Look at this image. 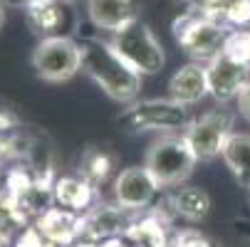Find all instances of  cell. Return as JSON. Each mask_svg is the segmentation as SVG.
<instances>
[{"mask_svg": "<svg viewBox=\"0 0 250 247\" xmlns=\"http://www.w3.org/2000/svg\"><path fill=\"white\" fill-rule=\"evenodd\" d=\"M82 47V69L97 82V87L119 104L136 99L141 89V75L112 50L109 42H84Z\"/></svg>", "mask_w": 250, "mask_h": 247, "instance_id": "1", "label": "cell"}, {"mask_svg": "<svg viewBox=\"0 0 250 247\" xmlns=\"http://www.w3.org/2000/svg\"><path fill=\"white\" fill-rule=\"evenodd\" d=\"M196 153L188 146L186 136H164L159 138L156 144L149 149L144 168L151 173V178L159 183V188H173V186H181L193 166H196Z\"/></svg>", "mask_w": 250, "mask_h": 247, "instance_id": "2", "label": "cell"}, {"mask_svg": "<svg viewBox=\"0 0 250 247\" xmlns=\"http://www.w3.org/2000/svg\"><path fill=\"white\" fill-rule=\"evenodd\" d=\"M109 45L139 75H154L166 62L159 40L141 20H134L126 27L117 30L114 38L109 40Z\"/></svg>", "mask_w": 250, "mask_h": 247, "instance_id": "3", "label": "cell"}, {"mask_svg": "<svg viewBox=\"0 0 250 247\" xmlns=\"http://www.w3.org/2000/svg\"><path fill=\"white\" fill-rule=\"evenodd\" d=\"M32 67L45 82H67L82 69V47L64 35L42 38L32 52Z\"/></svg>", "mask_w": 250, "mask_h": 247, "instance_id": "4", "label": "cell"}, {"mask_svg": "<svg viewBox=\"0 0 250 247\" xmlns=\"http://www.w3.org/2000/svg\"><path fill=\"white\" fill-rule=\"evenodd\" d=\"M191 121L188 109L173 99L141 101L119 116V124L126 126V131H184Z\"/></svg>", "mask_w": 250, "mask_h": 247, "instance_id": "5", "label": "cell"}, {"mask_svg": "<svg viewBox=\"0 0 250 247\" xmlns=\"http://www.w3.org/2000/svg\"><path fill=\"white\" fill-rule=\"evenodd\" d=\"M233 119L228 112H210L196 121H191V126L186 129V141H188V146L193 149L196 158H213V156H218L223 144H226V138L233 133Z\"/></svg>", "mask_w": 250, "mask_h": 247, "instance_id": "6", "label": "cell"}, {"mask_svg": "<svg viewBox=\"0 0 250 247\" xmlns=\"http://www.w3.org/2000/svg\"><path fill=\"white\" fill-rule=\"evenodd\" d=\"M159 190V183L151 178V173L144 166H134L119 173V178L114 183V198L122 208L136 210L146 208Z\"/></svg>", "mask_w": 250, "mask_h": 247, "instance_id": "7", "label": "cell"}, {"mask_svg": "<svg viewBox=\"0 0 250 247\" xmlns=\"http://www.w3.org/2000/svg\"><path fill=\"white\" fill-rule=\"evenodd\" d=\"M208 75V89L210 94L226 101L230 96H238L240 89L248 84L245 82V67L240 59H235L233 55H221L210 62V67L206 69Z\"/></svg>", "mask_w": 250, "mask_h": 247, "instance_id": "8", "label": "cell"}, {"mask_svg": "<svg viewBox=\"0 0 250 247\" xmlns=\"http://www.w3.org/2000/svg\"><path fill=\"white\" fill-rule=\"evenodd\" d=\"M168 89H171V99L178 101V104H184V107L196 104L206 94H210L208 75H206V69L198 67V64H186V67L178 69V72L171 77V82H168Z\"/></svg>", "mask_w": 250, "mask_h": 247, "instance_id": "9", "label": "cell"}, {"mask_svg": "<svg viewBox=\"0 0 250 247\" xmlns=\"http://www.w3.org/2000/svg\"><path fill=\"white\" fill-rule=\"evenodd\" d=\"M89 20L102 30H122L136 20L134 0H87Z\"/></svg>", "mask_w": 250, "mask_h": 247, "instance_id": "10", "label": "cell"}, {"mask_svg": "<svg viewBox=\"0 0 250 247\" xmlns=\"http://www.w3.org/2000/svg\"><path fill=\"white\" fill-rule=\"evenodd\" d=\"M221 156L235 181L250 193V133H230L221 149Z\"/></svg>", "mask_w": 250, "mask_h": 247, "instance_id": "11", "label": "cell"}, {"mask_svg": "<svg viewBox=\"0 0 250 247\" xmlns=\"http://www.w3.org/2000/svg\"><path fill=\"white\" fill-rule=\"evenodd\" d=\"M171 205L178 215H184L186 220H203L210 210V198L206 190L196 188V186H181L176 188L171 195Z\"/></svg>", "mask_w": 250, "mask_h": 247, "instance_id": "12", "label": "cell"}, {"mask_svg": "<svg viewBox=\"0 0 250 247\" xmlns=\"http://www.w3.org/2000/svg\"><path fill=\"white\" fill-rule=\"evenodd\" d=\"M27 20L45 38H52V30H57V25H60V10L55 8V3L45 5V8H35V10H27Z\"/></svg>", "mask_w": 250, "mask_h": 247, "instance_id": "13", "label": "cell"}, {"mask_svg": "<svg viewBox=\"0 0 250 247\" xmlns=\"http://www.w3.org/2000/svg\"><path fill=\"white\" fill-rule=\"evenodd\" d=\"M3 8H15V10H35V8H45L52 5L55 0H0Z\"/></svg>", "mask_w": 250, "mask_h": 247, "instance_id": "14", "label": "cell"}, {"mask_svg": "<svg viewBox=\"0 0 250 247\" xmlns=\"http://www.w3.org/2000/svg\"><path fill=\"white\" fill-rule=\"evenodd\" d=\"M235 99H238V112L243 114V119L250 121V82L240 89V94H238Z\"/></svg>", "mask_w": 250, "mask_h": 247, "instance_id": "15", "label": "cell"}, {"mask_svg": "<svg viewBox=\"0 0 250 247\" xmlns=\"http://www.w3.org/2000/svg\"><path fill=\"white\" fill-rule=\"evenodd\" d=\"M3 22H5V8H3V3H0V27H3Z\"/></svg>", "mask_w": 250, "mask_h": 247, "instance_id": "16", "label": "cell"}, {"mask_svg": "<svg viewBox=\"0 0 250 247\" xmlns=\"http://www.w3.org/2000/svg\"><path fill=\"white\" fill-rule=\"evenodd\" d=\"M64 3H77V0H64Z\"/></svg>", "mask_w": 250, "mask_h": 247, "instance_id": "17", "label": "cell"}]
</instances>
